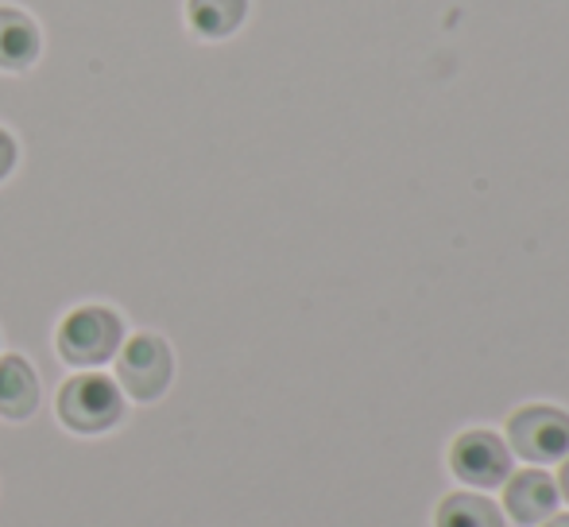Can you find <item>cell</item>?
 <instances>
[{
	"mask_svg": "<svg viewBox=\"0 0 569 527\" xmlns=\"http://www.w3.org/2000/svg\"><path fill=\"white\" fill-rule=\"evenodd\" d=\"M54 411L70 435H109L124 419L128 399L113 377L101 369H82L59 385Z\"/></svg>",
	"mask_w": 569,
	"mask_h": 527,
	"instance_id": "6da1fadb",
	"label": "cell"
},
{
	"mask_svg": "<svg viewBox=\"0 0 569 527\" xmlns=\"http://www.w3.org/2000/svg\"><path fill=\"white\" fill-rule=\"evenodd\" d=\"M124 346V318L106 302L74 307L54 330V349L74 369H101Z\"/></svg>",
	"mask_w": 569,
	"mask_h": 527,
	"instance_id": "7a4b0ae2",
	"label": "cell"
},
{
	"mask_svg": "<svg viewBox=\"0 0 569 527\" xmlns=\"http://www.w3.org/2000/svg\"><path fill=\"white\" fill-rule=\"evenodd\" d=\"M174 380V354L163 334L140 330L117 349V385L136 404H151L171 388Z\"/></svg>",
	"mask_w": 569,
	"mask_h": 527,
	"instance_id": "3957f363",
	"label": "cell"
},
{
	"mask_svg": "<svg viewBox=\"0 0 569 527\" xmlns=\"http://www.w3.org/2000/svg\"><path fill=\"white\" fill-rule=\"evenodd\" d=\"M511 446L527 461H555L569 454V415L562 407L527 404L508 422Z\"/></svg>",
	"mask_w": 569,
	"mask_h": 527,
	"instance_id": "277c9868",
	"label": "cell"
},
{
	"mask_svg": "<svg viewBox=\"0 0 569 527\" xmlns=\"http://www.w3.org/2000/svg\"><path fill=\"white\" fill-rule=\"evenodd\" d=\"M450 469L472 489H492L511 469L508 446L492 430H465L450 446Z\"/></svg>",
	"mask_w": 569,
	"mask_h": 527,
	"instance_id": "5b68a950",
	"label": "cell"
},
{
	"mask_svg": "<svg viewBox=\"0 0 569 527\" xmlns=\"http://www.w3.org/2000/svg\"><path fill=\"white\" fill-rule=\"evenodd\" d=\"M503 508L511 513V520L516 524H542L555 516L558 508V485L550 481L542 469H523V474H516L508 481V489H503Z\"/></svg>",
	"mask_w": 569,
	"mask_h": 527,
	"instance_id": "8992f818",
	"label": "cell"
},
{
	"mask_svg": "<svg viewBox=\"0 0 569 527\" xmlns=\"http://www.w3.org/2000/svg\"><path fill=\"white\" fill-rule=\"evenodd\" d=\"M39 411V377L28 357L4 354L0 357V419L28 422Z\"/></svg>",
	"mask_w": 569,
	"mask_h": 527,
	"instance_id": "52a82bcc",
	"label": "cell"
},
{
	"mask_svg": "<svg viewBox=\"0 0 569 527\" xmlns=\"http://www.w3.org/2000/svg\"><path fill=\"white\" fill-rule=\"evenodd\" d=\"M39 59V28L28 12L0 4V70H28Z\"/></svg>",
	"mask_w": 569,
	"mask_h": 527,
	"instance_id": "ba28073f",
	"label": "cell"
},
{
	"mask_svg": "<svg viewBox=\"0 0 569 527\" xmlns=\"http://www.w3.org/2000/svg\"><path fill=\"white\" fill-rule=\"evenodd\" d=\"M435 527H503V516L488 497H477V493H450V497L438 505Z\"/></svg>",
	"mask_w": 569,
	"mask_h": 527,
	"instance_id": "9c48e42d",
	"label": "cell"
},
{
	"mask_svg": "<svg viewBox=\"0 0 569 527\" xmlns=\"http://www.w3.org/2000/svg\"><path fill=\"white\" fill-rule=\"evenodd\" d=\"M244 12H248V0H190L187 4L190 23L206 39L232 36L240 28V20H244Z\"/></svg>",
	"mask_w": 569,
	"mask_h": 527,
	"instance_id": "30bf717a",
	"label": "cell"
},
{
	"mask_svg": "<svg viewBox=\"0 0 569 527\" xmlns=\"http://www.w3.org/2000/svg\"><path fill=\"white\" fill-rule=\"evenodd\" d=\"M16 159H20V148H16L12 132H8V129H0V182H4L8 175L16 171Z\"/></svg>",
	"mask_w": 569,
	"mask_h": 527,
	"instance_id": "8fae6325",
	"label": "cell"
},
{
	"mask_svg": "<svg viewBox=\"0 0 569 527\" xmlns=\"http://www.w3.org/2000/svg\"><path fill=\"white\" fill-rule=\"evenodd\" d=\"M542 527H569V516H550V520H542Z\"/></svg>",
	"mask_w": 569,
	"mask_h": 527,
	"instance_id": "7c38bea8",
	"label": "cell"
},
{
	"mask_svg": "<svg viewBox=\"0 0 569 527\" xmlns=\"http://www.w3.org/2000/svg\"><path fill=\"white\" fill-rule=\"evenodd\" d=\"M558 497H566V500H569V461L562 466V493H558Z\"/></svg>",
	"mask_w": 569,
	"mask_h": 527,
	"instance_id": "4fadbf2b",
	"label": "cell"
}]
</instances>
